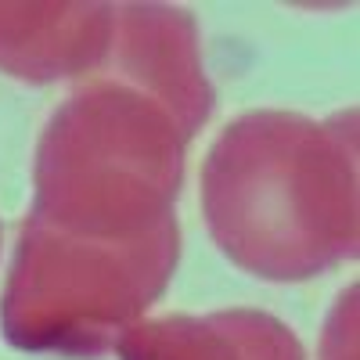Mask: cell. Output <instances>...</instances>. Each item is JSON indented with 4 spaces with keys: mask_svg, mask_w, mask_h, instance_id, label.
I'll return each mask as SVG.
<instances>
[{
    "mask_svg": "<svg viewBox=\"0 0 360 360\" xmlns=\"http://www.w3.org/2000/svg\"><path fill=\"white\" fill-rule=\"evenodd\" d=\"M202 217L259 281L299 285L356 259V108L238 115L202 162Z\"/></svg>",
    "mask_w": 360,
    "mask_h": 360,
    "instance_id": "1",
    "label": "cell"
},
{
    "mask_svg": "<svg viewBox=\"0 0 360 360\" xmlns=\"http://www.w3.org/2000/svg\"><path fill=\"white\" fill-rule=\"evenodd\" d=\"M188 134L152 94L98 72L54 108L25 220L86 245H137L176 224Z\"/></svg>",
    "mask_w": 360,
    "mask_h": 360,
    "instance_id": "2",
    "label": "cell"
},
{
    "mask_svg": "<svg viewBox=\"0 0 360 360\" xmlns=\"http://www.w3.org/2000/svg\"><path fill=\"white\" fill-rule=\"evenodd\" d=\"M180 259V227L137 245H86L22 220L0 299L15 349L105 356L166 292Z\"/></svg>",
    "mask_w": 360,
    "mask_h": 360,
    "instance_id": "3",
    "label": "cell"
},
{
    "mask_svg": "<svg viewBox=\"0 0 360 360\" xmlns=\"http://www.w3.org/2000/svg\"><path fill=\"white\" fill-rule=\"evenodd\" d=\"M98 72L152 94L188 137H195L217 108V90L202 65L198 25L188 8L115 4V37Z\"/></svg>",
    "mask_w": 360,
    "mask_h": 360,
    "instance_id": "4",
    "label": "cell"
},
{
    "mask_svg": "<svg viewBox=\"0 0 360 360\" xmlns=\"http://www.w3.org/2000/svg\"><path fill=\"white\" fill-rule=\"evenodd\" d=\"M115 37V4H0V69L22 83L98 72Z\"/></svg>",
    "mask_w": 360,
    "mask_h": 360,
    "instance_id": "5",
    "label": "cell"
},
{
    "mask_svg": "<svg viewBox=\"0 0 360 360\" xmlns=\"http://www.w3.org/2000/svg\"><path fill=\"white\" fill-rule=\"evenodd\" d=\"M115 353L119 360H307L281 317L249 307L137 321Z\"/></svg>",
    "mask_w": 360,
    "mask_h": 360,
    "instance_id": "6",
    "label": "cell"
}]
</instances>
